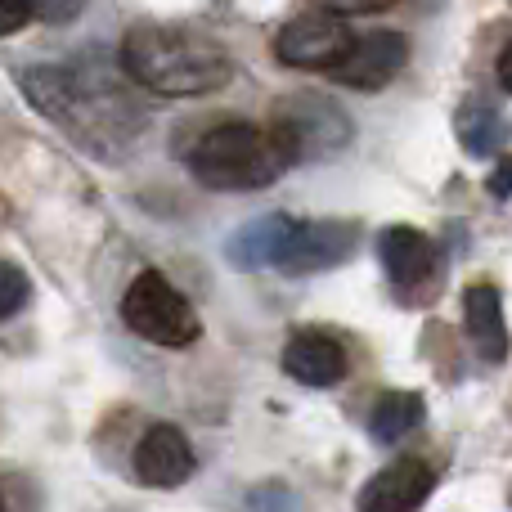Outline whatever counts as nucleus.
I'll return each mask as SVG.
<instances>
[{
  "label": "nucleus",
  "mask_w": 512,
  "mask_h": 512,
  "mask_svg": "<svg viewBox=\"0 0 512 512\" xmlns=\"http://www.w3.org/2000/svg\"><path fill=\"white\" fill-rule=\"evenodd\" d=\"M122 72L162 99L212 95L234 77V59L216 36L180 23H135L122 36Z\"/></svg>",
  "instance_id": "obj_1"
},
{
  "label": "nucleus",
  "mask_w": 512,
  "mask_h": 512,
  "mask_svg": "<svg viewBox=\"0 0 512 512\" xmlns=\"http://www.w3.org/2000/svg\"><path fill=\"white\" fill-rule=\"evenodd\" d=\"M288 167H297L288 135L279 126H256V122H221L212 131H203L189 149V171L198 185L207 189H265L283 176Z\"/></svg>",
  "instance_id": "obj_2"
},
{
  "label": "nucleus",
  "mask_w": 512,
  "mask_h": 512,
  "mask_svg": "<svg viewBox=\"0 0 512 512\" xmlns=\"http://www.w3.org/2000/svg\"><path fill=\"white\" fill-rule=\"evenodd\" d=\"M23 95L32 99L36 113H45L50 122H59L72 140L104 149L108 131H122L126 104L113 86L81 77L77 68H27L23 72Z\"/></svg>",
  "instance_id": "obj_3"
},
{
  "label": "nucleus",
  "mask_w": 512,
  "mask_h": 512,
  "mask_svg": "<svg viewBox=\"0 0 512 512\" xmlns=\"http://www.w3.org/2000/svg\"><path fill=\"white\" fill-rule=\"evenodd\" d=\"M122 324L131 328L135 337L153 346H167V351H185L203 337V324H198V310L185 301V292L158 270H140L135 283L122 297Z\"/></svg>",
  "instance_id": "obj_4"
},
{
  "label": "nucleus",
  "mask_w": 512,
  "mask_h": 512,
  "mask_svg": "<svg viewBox=\"0 0 512 512\" xmlns=\"http://www.w3.org/2000/svg\"><path fill=\"white\" fill-rule=\"evenodd\" d=\"M270 122L288 135L297 162L301 158L306 162L310 158H333L337 149L351 144V117L342 113V104H333L328 95H315V90H306V95H288L279 108H274Z\"/></svg>",
  "instance_id": "obj_5"
},
{
  "label": "nucleus",
  "mask_w": 512,
  "mask_h": 512,
  "mask_svg": "<svg viewBox=\"0 0 512 512\" xmlns=\"http://www.w3.org/2000/svg\"><path fill=\"white\" fill-rule=\"evenodd\" d=\"M351 27L333 9H310L279 27L274 36V59L283 68H306V72H328L346 50H351Z\"/></svg>",
  "instance_id": "obj_6"
},
{
  "label": "nucleus",
  "mask_w": 512,
  "mask_h": 512,
  "mask_svg": "<svg viewBox=\"0 0 512 512\" xmlns=\"http://www.w3.org/2000/svg\"><path fill=\"white\" fill-rule=\"evenodd\" d=\"M409 63V41L400 32H369L355 36L351 50L333 63V81L351 90H382L400 77V68Z\"/></svg>",
  "instance_id": "obj_7"
},
{
  "label": "nucleus",
  "mask_w": 512,
  "mask_h": 512,
  "mask_svg": "<svg viewBox=\"0 0 512 512\" xmlns=\"http://www.w3.org/2000/svg\"><path fill=\"white\" fill-rule=\"evenodd\" d=\"M355 239H360V225H355V221H310V225H297V234H292V243H288V252H283L279 270H288V274L333 270V265L351 261Z\"/></svg>",
  "instance_id": "obj_8"
},
{
  "label": "nucleus",
  "mask_w": 512,
  "mask_h": 512,
  "mask_svg": "<svg viewBox=\"0 0 512 512\" xmlns=\"http://www.w3.org/2000/svg\"><path fill=\"white\" fill-rule=\"evenodd\" d=\"M436 486V472L418 459H400L364 481L355 508L360 512H418Z\"/></svg>",
  "instance_id": "obj_9"
},
{
  "label": "nucleus",
  "mask_w": 512,
  "mask_h": 512,
  "mask_svg": "<svg viewBox=\"0 0 512 512\" xmlns=\"http://www.w3.org/2000/svg\"><path fill=\"white\" fill-rule=\"evenodd\" d=\"M135 477L144 486H158V490H171V486H185L194 477V450H189L185 432L180 427H149L135 445Z\"/></svg>",
  "instance_id": "obj_10"
},
{
  "label": "nucleus",
  "mask_w": 512,
  "mask_h": 512,
  "mask_svg": "<svg viewBox=\"0 0 512 512\" xmlns=\"http://www.w3.org/2000/svg\"><path fill=\"white\" fill-rule=\"evenodd\" d=\"M463 328L468 342L477 346V355L486 364H504L508 360V319H504V297L495 283H468L463 288Z\"/></svg>",
  "instance_id": "obj_11"
},
{
  "label": "nucleus",
  "mask_w": 512,
  "mask_h": 512,
  "mask_svg": "<svg viewBox=\"0 0 512 512\" xmlns=\"http://www.w3.org/2000/svg\"><path fill=\"white\" fill-rule=\"evenodd\" d=\"M283 373L306 382V387H333L346 373V346L333 333H319V328L292 333L283 346Z\"/></svg>",
  "instance_id": "obj_12"
},
{
  "label": "nucleus",
  "mask_w": 512,
  "mask_h": 512,
  "mask_svg": "<svg viewBox=\"0 0 512 512\" xmlns=\"http://www.w3.org/2000/svg\"><path fill=\"white\" fill-rule=\"evenodd\" d=\"M378 261L396 288H414L436 270V243L414 225H391L378 234Z\"/></svg>",
  "instance_id": "obj_13"
},
{
  "label": "nucleus",
  "mask_w": 512,
  "mask_h": 512,
  "mask_svg": "<svg viewBox=\"0 0 512 512\" xmlns=\"http://www.w3.org/2000/svg\"><path fill=\"white\" fill-rule=\"evenodd\" d=\"M301 221H292V216L283 212H270V216H256L248 221L239 234L230 239V261L243 265V270H265V265H279L283 252H288L292 234H297Z\"/></svg>",
  "instance_id": "obj_14"
},
{
  "label": "nucleus",
  "mask_w": 512,
  "mask_h": 512,
  "mask_svg": "<svg viewBox=\"0 0 512 512\" xmlns=\"http://www.w3.org/2000/svg\"><path fill=\"white\" fill-rule=\"evenodd\" d=\"M454 131H459V144L472 158H495V153H504L512 122L504 108L490 104V99H468L459 108V117H454Z\"/></svg>",
  "instance_id": "obj_15"
},
{
  "label": "nucleus",
  "mask_w": 512,
  "mask_h": 512,
  "mask_svg": "<svg viewBox=\"0 0 512 512\" xmlns=\"http://www.w3.org/2000/svg\"><path fill=\"white\" fill-rule=\"evenodd\" d=\"M423 414H427V405L418 391H382L369 409V436L378 445H396L423 423Z\"/></svg>",
  "instance_id": "obj_16"
},
{
  "label": "nucleus",
  "mask_w": 512,
  "mask_h": 512,
  "mask_svg": "<svg viewBox=\"0 0 512 512\" xmlns=\"http://www.w3.org/2000/svg\"><path fill=\"white\" fill-rule=\"evenodd\" d=\"M248 512H306V504H301V495L292 486L265 481V486H256L248 495Z\"/></svg>",
  "instance_id": "obj_17"
},
{
  "label": "nucleus",
  "mask_w": 512,
  "mask_h": 512,
  "mask_svg": "<svg viewBox=\"0 0 512 512\" xmlns=\"http://www.w3.org/2000/svg\"><path fill=\"white\" fill-rule=\"evenodd\" d=\"M27 301V274L18 265L0 261V319L18 315V306Z\"/></svg>",
  "instance_id": "obj_18"
},
{
  "label": "nucleus",
  "mask_w": 512,
  "mask_h": 512,
  "mask_svg": "<svg viewBox=\"0 0 512 512\" xmlns=\"http://www.w3.org/2000/svg\"><path fill=\"white\" fill-rule=\"evenodd\" d=\"M27 5H32V18H41V23H72L86 9V0H27Z\"/></svg>",
  "instance_id": "obj_19"
},
{
  "label": "nucleus",
  "mask_w": 512,
  "mask_h": 512,
  "mask_svg": "<svg viewBox=\"0 0 512 512\" xmlns=\"http://www.w3.org/2000/svg\"><path fill=\"white\" fill-rule=\"evenodd\" d=\"M27 23H32V5L27 0H0V36H14Z\"/></svg>",
  "instance_id": "obj_20"
},
{
  "label": "nucleus",
  "mask_w": 512,
  "mask_h": 512,
  "mask_svg": "<svg viewBox=\"0 0 512 512\" xmlns=\"http://www.w3.org/2000/svg\"><path fill=\"white\" fill-rule=\"evenodd\" d=\"M396 5V0H324V9H333V14L351 18V14H378V9Z\"/></svg>",
  "instance_id": "obj_21"
},
{
  "label": "nucleus",
  "mask_w": 512,
  "mask_h": 512,
  "mask_svg": "<svg viewBox=\"0 0 512 512\" xmlns=\"http://www.w3.org/2000/svg\"><path fill=\"white\" fill-rule=\"evenodd\" d=\"M486 189H490L495 198H512V158H499V167L490 171Z\"/></svg>",
  "instance_id": "obj_22"
},
{
  "label": "nucleus",
  "mask_w": 512,
  "mask_h": 512,
  "mask_svg": "<svg viewBox=\"0 0 512 512\" xmlns=\"http://www.w3.org/2000/svg\"><path fill=\"white\" fill-rule=\"evenodd\" d=\"M495 72H499V86H504L508 95H512V41L504 45V54H499V68H495Z\"/></svg>",
  "instance_id": "obj_23"
},
{
  "label": "nucleus",
  "mask_w": 512,
  "mask_h": 512,
  "mask_svg": "<svg viewBox=\"0 0 512 512\" xmlns=\"http://www.w3.org/2000/svg\"><path fill=\"white\" fill-rule=\"evenodd\" d=\"M0 512H5V504H0Z\"/></svg>",
  "instance_id": "obj_24"
}]
</instances>
